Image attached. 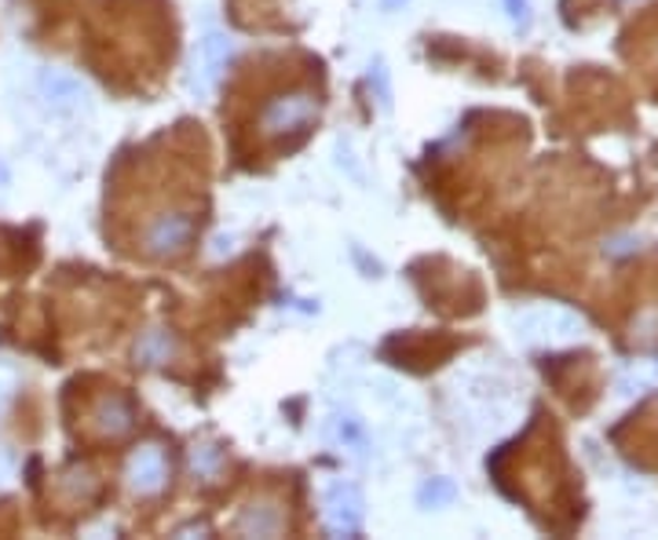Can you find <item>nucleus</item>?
Listing matches in <instances>:
<instances>
[{
	"label": "nucleus",
	"mask_w": 658,
	"mask_h": 540,
	"mask_svg": "<svg viewBox=\"0 0 658 540\" xmlns=\"http://www.w3.org/2000/svg\"><path fill=\"white\" fill-rule=\"evenodd\" d=\"M319 96L315 91H282V96L267 99L260 110V132L264 140H289V135H304L319 121Z\"/></svg>",
	"instance_id": "nucleus-1"
},
{
	"label": "nucleus",
	"mask_w": 658,
	"mask_h": 540,
	"mask_svg": "<svg viewBox=\"0 0 658 540\" xmlns=\"http://www.w3.org/2000/svg\"><path fill=\"white\" fill-rule=\"evenodd\" d=\"M198 234V220L190 209H168L157 212L151 223L143 227L140 245L151 260H176L190 249V241Z\"/></svg>",
	"instance_id": "nucleus-2"
},
{
	"label": "nucleus",
	"mask_w": 658,
	"mask_h": 540,
	"mask_svg": "<svg viewBox=\"0 0 658 540\" xmlns=\"http://www.w3.org/2000/svg\"><path fill=\"white\" fill-rule=\"evenodd\" d=\"M124 478H129V489L135 497H157L168 486V456L157 442L140 445L129 456V467H124Z\"/></svg>",
	"instance_id": "nucleus-3"
},
{
	"label": "nucleus",
	"mask_w": 658,
	"mask_h": 540,
	"mask_svg": "<svg viewBox=\"0 0 658 540\" xmlns=\"http://www.w3.org/2000/svg\"><path fill=\"white\" fill-rule=\"evenodd\" d=\"M88 428H92L99 439H129L135 431V409L124 395H99L92 412H88Z\"/></svg>",
	"instance_id": "nucleus-4"
},
{
	"label": "nucleus",
	"mask_w": 658,
	"mask_h": 540,
	"mask_svg": "<svg viewBox=\"0 0 658 540\" xmlns=\"http://www.w3.org/2000/svg\"><path fill=\"white\" fill-rule=\"evenodd\" d=\"M326 530L333 537H355L362 530V497L355 486H344L337 482L333 489L326 493Z\"/></svg>",
	"instance_id": "nucleus-5"
},
{
	"label": "nucleus",
	"mask_w": 658,
	"mask_h": 540,
	"mask_svg": "<svg viewBox=\"0 0 658 540\" xmlns=\"http://www.w3.org/2000/svg\"><path fill=\"white\" fill-rule=\"evenodd\" d=\"M234 530L242 537H275L286 530V515H282L275 500L264 497V500H253L242 515H238Z\"/></svg>",
	"instance_id": "nucleus-6"
},
{
	"label": "nucleus",
	"mask_w": 658,
	"mask_h": 540,
	"mask_svg": "<svg viewBox=\"0 0 658 540\" xmlns=\"http://www.w3.org/2000/svg\"><path fill=\"white\" fill-rule=\"evenodd\" d=\"M231 55H234V44L227 33H209V37L198 44V66H201V74H206V88L227 70Z\"/></svg>",
	"instance_id": "nucleus-7"
},
{
	"label": "nucleus",
	"mask_w": 658,
	"mask_h": 540,
	"mask_svg": "<svg viewBox=\"0 0 658 540\" xmlns=\"http://www.w3.org/2000/svg\"><path fill=\"white\" fill-rule=\"evenodd\" d=\"M41 88L55 107H77V102H85V96H88V88L81 85V80H77L74 74H63V70H44Z\"/></svg>",
	"instance_id": "nucleus-8"
},
{
	"label": "nucleus",
	"mask_w": 658,
	"mask_h": 540,
	"mask_svg": "<svg viewBox=\"0 0 658 540\" xmlns=\"http://www.w3.org/2000/svg\"><path fill=\"white\" fill-rule=\"evenodd\" d=\"M173 351H176V343L165 337V332H146V337L140 340V359L146 365H165L168 359H173Z\"/></svg>",
	"instance_id": "nucleus-9"
},
{
	"label": "nucleus",
	"mask_w": 658,
	"mask_h": 540,
	"mask_svg": "<svg viewBox=\"0 0 658 540\" xmlns=\"http://www.w3.org/2000/svg\"><path fill=\"white\" fill-rule=\"evenodd\" d=\"M63 489H74V497L88 500V497H92V493L99 489V478H96L88 467H74L70 475L63 478Z\"/></svg>",
	"instance_id": "nucleus-10"
},
{
	"label": "nucleus",
	"mask_w": 658,
	"mask_h": 540,
	"mask_svg": "<svg viewBox=\"0 0 658 540\" xmlns=\"http://www.w3.org/2000/svg\"><path fill=\"white\" fill-rule=\"evenodd\" d=\"M453 493H458V489H453L450 478H432V482H425V486H421V493H417V500H421L425 508H428V504H432V508H439V504L453 500Z\"/></svg>",
	"instance_id": "nucleus-11"
},
{
	"label": "nucleus",
	"mask_w": 658,
	"mask_h": 540,
	"mask_svg": "<svg viewBox=\"0 0 658 540\" xmlns=\"http://www.w3.org/2000/svg\"><path fill=\"white\" fill-rule=\"evenodd\" d=\"M190 467H195V475L212 478L220 471V453L212 450V445H201V450L190 453Z\"/></svg>",
	"instance_id": "nucleus-12"
},
{
	"label": "nucleus",
	"mask_w": 658,
	"mask_h": 540,
	"mask_svg": "<svg viewBox=\"0 0 658 540\" xmlns=\"http://www.w3.org/2000/svg\"><path fill=\"white\" fill-rule=\"evenodd\" d=\"M505 8L516 22H527V0H505Z\"/></svg>",
	"instance_id": "nucleus-13"
},
{
	"label": "nucleus",
	"mask_w": 658,
	"mask_h": 540,
	"mask_svg": "<svg viewBox=\"0 0 658 540\" xmlns=\"http://www.w3.org/2000/svg\"><path fill=\"white\" fill-rule=\"evenodd\" d=\"M11 384H15V381H11V373H8V370H0V406H4V401H8Z\"/></svg>",
	"instance_id": "nucleus-14"
},
{
	"label": "nucleus",
	"mask_w": 658,
	"mask_h": 540,
	"mask_svg": "<svg viewBox=\"0 0 658 540\" xmlns=\"http://www.w3.org/2000/svg\"><path fill=\"white\" fill-rule=\"evenodd\" d=\"M403 4H410V0H381V8H384V11H399Z\"/></svg>",
	"instance_id": "nucleus-15"
},
{
	"label": "nucleus",
	"mask_w": 658,
	"mask_h": 540,
	"mask_svg": "<svg viewBox=\"0 0 658 540\" xmlns=\"http://www.w3.org/2000/svg\"><path fill=\"white\" fill-rule=\"evenodd\" d=\"M4 187H8V168L0 165V190H4Z\"/></svg>",
	"instance_id": "nucleus-16"
}]
</instances>
